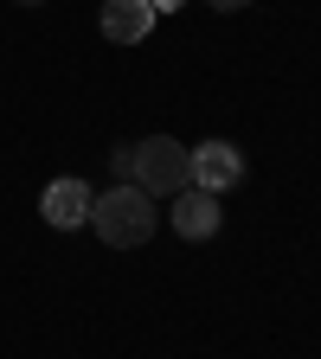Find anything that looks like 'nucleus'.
Instances as JSON below:
<instances>
[{"label": "nucleus", "instance_id": "1", "mask_svg": "<svg viewBox=\"0 0 321 359\" xmlns=\"http://www.w3.org/2000/svg\"><path fill=\"white\" fill-rule=\"evenodd\" d=\"M155 218H161V205L142 187H110V193L90 199V231H97L110 250H142L155 238Z\"/></svg>", "mask_w": 321, "mask_h": 359}, {"label": "nucleus", "instance_id": "2", "mask_svg": "<svg viewBox=\"0 0 321 359\" xmlns=\"http://www.w3.org/2000/svg\"><path fill=\"white\" fill-rule=\"evenodd\" d=\"M129 187H142L148 199H173L193 187V148L173 142V135H142L135 142V173Z\"/></svg>", "mask_w": 321, "mask_h": 359}, {"label": "nucleus", "instance_id": "3", "mask_svg": "<svg viewBox=\"0 0 321 359\" xmlns=\"http://www.w3.org/2000/svg\"><path fill=\"white\" fill-rule=\"evenodd\" d=\"M90 199H97V193L65 173V180H52V187L39 193V218L52 224V231H77V224H90Z\"/></svg>", "mask_w": 321, "mask_h": 359}, {"label": "nucleus", "instance_id": "4", "mask_svg": "<svg viewBox=\"0 0 321 359\" xmlns=\"http://www.w3.org/2000/svg\"><path fill=\"white\" fill-rule=\"evenodd\" d=\"M167 218H173V231L187 238V244H206L212 231H218V193H206V187H187V193H173V205H167Z\"/></svg>", "mask_w": 321, "mask_h": 359}, {"label": "nucleus", "instance_id": "5", "mask_svg": "<svg viewBox=\"0 0 321 359\" xmlns=\"http://www.w3.org/2000/svg\"><path fill=\"white\" fill-rule=\"evenodd\" d=\"M238 180H244V148H232V142H199L193 148V187L225 193V187H238Z\"/></svg>", "mask_w": 321, "mask_h": 359}, {"label": "nucleus", "instance_id": "6", "mask_svg": "<svg viewBox=\"0 0 321 359\" xmlns=\"http://www.w3.org/2000/svg\"><path fill=\"white\" fill-rule=\"evenodd\" d=\"M155 20H161V13L148 7V0H103V20H97V26H103L110 45H142V39L155 32Z\"/></svg>", "mask_w": 321, "mask_h": 359}, {"label": "nucleus", "instance_id": "7", "mask_svg": "<svg viewBox=\"0 0 321 359\" xmlns=\"http://www.w3.org/2000/svg\"><path fill=\"white\" fill-rule=\"evenodd\" d=\"M129 173H135V142L116 148V187H129Z\"/></svg>", "mask_w": 321, "mask_h": 359}, {"label": "nucleus", "instance_id": "8", "mask_svg": "<svg viewBox=\"0 0 321 359\" xmlns=\"http://www.w3.org/2000/svg\"><path fill=\"white\" fill-rule=\"evenodd\" d=\"M206 7H218V13H238V7H251V0H206Z\"/></svg>", "mask_w": 321, "mask_h": 359}, {"label": "nucleus", "instance_id": "9", "mask_svg": "<svg viewBox=\"0 0 321 359\" xmlns=\"http://www.w3.org/2000/svg\"><path fill=\"white\" fill-rule=\"evenodd\" d=\"M148 7H155V13H173V7H187V0H148Z\"/></svg>", "mask_w": 321, "mask_h": 359}, {"label": "nucleus", "instance_id": "10", "mask_svg": "<svg viewBox=\"0 0 321 359\" xmlns=\"http://www.w3.org/2000/svg\"><path fill=\"white\" fill-rule=\"evenodd\" d=\"M20 7H45V0H20Z\"/></svg>", "mask_w": 321, "mask_h": 359}]
</instances>
